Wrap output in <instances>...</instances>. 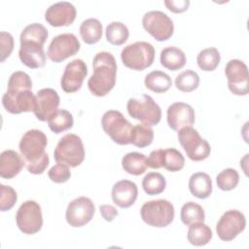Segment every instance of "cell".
Wrapping results in <instances>:
<instances>
[{
    "instance_id": "5",
    "label": "cell",
    "mask_w": 249,
    "mask_h": 249,
    "mask_svg": "<svg viewBox=\"0 0 249 249\" xmlns=\"http://www.w3.org/2000/svg\"><path fill=\"white\" fill-rule=\"evenodd\" d=\"M101 125L104 132L119 145L130 144L132 124L124 116L117 110L106 111L101 118Z\"/></svg>"
},
{
    "instance_id": "9",
    "label": "cell",
    "mask_w": 249,
    "mask_h": 249,
    "mask_svg": "<svg viewBox=\"0 0 249 249\" xmlns=\"http://www.w3.org/2000/svg\"><path fill=\"white\" fill-rule=\"evenodd\" d=\"M16 223L20 231L25 234L38 232L43 226L42 210L39 203L35 200L24 201L17 211Z\"/></svg>"
},
{
    "instance_id": "13",
    "label": "cell",
    "mask_w": 249,
    "mask_h": 249,
    "mask_svg": "<svg viewBox=\"0 0 249 249\" xmlns=\"http://www.w3.org/2000/svg\"><path fill=\"white\" fill-rule=\"evenodd\" d=\"M94 212L95 207L91 199L87 196H79L69 202L65 218L71 227L80 228L92 219Z\"/></svg>"
},
{
    "instance_id": "11",
    "label": "cell",
    "mask_w": 249,
    "mask_h": 249,
    "mask_svg": "<svg viewBox=\"0 0 249 249\" xmlns=\"http://www.w3.org/2000/svg\"><path fill=\"white\" fill-rule=\"evenodd\" d=\"M80 47V42L73 33H62L53 38L47 55L52 61L58 63L76 54Z\"/></svg>"
},
{
    "instance_id": "28",
    "label": "cell",
    "mask_w": 249,
    "mask_h": 249,
    "mask_svg": "<svg viewBox=\"0 0 249 249\" xmlns=\"http://www.w3.org/2000/svg\"><path fill=\"white\" fill-rule=\"evenodd\" d=\"M211 229L203 222H197L189 226L187 238L188 241L195 246L206 245L212 238Z\"/></svg>"
},
{
    "instance_id": "2",
    "label": "cell",
    "mask_w": 249,
    "mask_h": 249,
    "mask_svg": "<svg viewBox=\"0 0 249 249\" xmlns=\"http://www.w3.org/2000/svg\"><path fill=\"white\" fill-rule=\"evenodd\" d=\"M92 68L93 73L88 81L89 89L95 96H105L116 85V59L108 52H99L93 57Z\"/></svg>"
},
{
    "instance_id": "40",
    "label": "cell",
    "mask_w": 249,
    "mask_h": 249,
    "mask_svg": "<svg viewBox=\"0 0 249 249\" xmlns=\"http://www.w3.org/2000/svg\"><path fill=\"white\" fill-rule=\"evenodd\" d=\"M0 210L3 212L8 211L14 207L18 200L17 192L12 187L3 184L0 185Z\"/></svg>"
},
{
    "instance_id": "41",
    "label": "cell",
    "mask_w": 249,
    "mask_h": 249,
    "mask_svg": "<svg viewBox=\"0 0 249 249\" xmlns=\"http://www.w3.org/2000/svg\"><path fill=\"white\" fill-rule=\"evenodd\" d=\"M48 176L51 181L54 183H64L68 181L71 177V172L69 166L63 163H56L48 172Z\"/></svg>"
},
{
    "instance_id": "20",
    "label": "cell",
    "mask_w": 249,
    "mask_h": 249,
    "mask_svg": "<svg viewBox=\"0 0 249 249\" xmlns=\"http://www.w3.org/2000/svg\"><path fill=\"white\" fill-rule=\"evenodd\" d=\"M18 56L21 62L31 69L41 68L46 63L43 45L36 42H20Z\"/></svg>"
},
{
    "instance_id": "30",
    "label": "cell",
    "mask_w": 249,
    "mask_h": 249,
    "mask_svg": "<svg viewBox=\"0 0 249 249\" xmlns=\"http://www.w3.org/2000/svg\"><path fill=\"white\" fill-rule=\"evenodd\" d=\"M74 120L72 114L64 109H58L48 120L50 129L58 134L73 126Z\"/></svg>"
},
{
    "instance_id": "39",
    "label": "cell",
    "mask_w": 249,
    "mask_h": 249,
    "mask_svg": "<svg viewBox=\"0 0 249 249\" xmlns=\"http://www.w3.org/2000/svg\"><path fill=\"white\" fill-rule=\"evenodd\" d=\"M32 81L28 74L23 71L14 72L8 81V89L11 90H23L31 89Z\"/></svg>"
},
{
    "instance_id": "33",
    "label": "cell",
    "mask_w": 249,
    "mask_h": 249,
    "mask_svg": "<svg viewBox=\"0 0 249 249\" xmlns=\"http://www.w3.org/2000/svg\"><path fill=\"white\" fill-rule=\"evenodd\" d=\"M48 38V30L41 23H30L26 25L20 33V42H36L44 46Z\"/></svg>"
},
{
    "instance_id": "22",
    "label": "cell",
    "mask_w": 249,
    "mask_h": 249,
    "mask_svg": "<svg viewBox=\"0 0 249 249\" xmlns=\"http://www.w3.org/2000/svg\"><path fill=\"white\" fill-rule=\"evenodd\" d=\"M24 160L14 150H5L0 155V176L4 179L16 177L22 169Z\"/></svg>"
},
{
    "instance_id": "18",
    "label": "cell",
    "mask_w": 249,
    "mask_h": 249,
    "mask_svg": "<svg viewBox=\"0 0 249 249\" xmlns=\"http://www.w3.org/2000/svg\"><path fill=\"white\" fill-rule=\"evenodd\" d=\"M59 95L53 89H42L36 93L35 117L41 122H48L49 118L58 110Z\"/></svg>"
},
{
    "instance_id": "43",
    "label": "cell",
    "mask_w": 249,
    "mask_h": 249,
    "mask_svg": "<svg viewBox=\"0 0 249 249\" xmlns=\"http://www.w3.org/2000/svg\"><path fill=\"white\" fill-rule=\"evenodd\" d=\"M164 5L172 13H183L188 10L190 5L189 0H165Z\"/></svg>"
},
{
    "instance_id": "15",
    "label": "cell",
    "mask_w": 249,
    "mask_h": 249,
    "mask_svg": "<svg viewBox=\"0 0 249 249\" xmlns=\"http://www.w3.org/2000/svg\"><path fill=\"white\" fill-rule=\"evenodd\" d=\"M229 89L235 95L248 93V68L239 59H231L225 67Z\"/></svg>"
},
{
    "instance_id": "24",
    "label": "cell",
    "mask_w": 249,
    "mask_h": 249,
    "mask_svg": "<svg viewBox=\"0 0 249 249\" xmlns=\"http://www.w3.org/2000/svg\"><path fill=\"white\" fill-rule=\"evenodd\" d=\"M160 64L170 71H176L183 68L186 64V55L184 52L176 47H166L160 52Z\"/></svg>"
},
{
    "instance_id": "34",
    "label": "cell",
    "mask_w": 249,
    "mask_h": 249,
    "mask_svg": "<svg viewBox=\"0 0 249 249\" xmlns=\"http://www.w3.org/2000/svg\"><path fill=\"white\" fill-rule=\"evenodd\" d=\"M166 187L164 176L159 172H149L142 180V188L149 196L161 194Z\"/></svg>"
},
{
    "instance_id": "21",
    "label": "cell",
    "mask_w": 249,
    "mask_h": 249,
    "mask_svg": "<svg viewBox=\"0 0 249 249\" xmlns=\"http://www.w3.org/2000/svg\"><path fill=\"white\" fill-rule=\"evenodd\" d=\"M111 196L116 205L121 208H128L135 202L138 196V189L134 182L121 180L114 184Z\"/></svg>"
},
{
    "instance_id": "26",
    "label": "cell",
    "mask_w": 249,
    "mask_h": 249,
    "mask_svg": "<svg viewBox=\"0 0 249 249\" xmlns=\"http://www.w3.org/2000/svg\"><path fill=\"white\" fill-rule=\"evenodd\" d=\"M144 84L148 89L156 93H163L172 86V80L166 73L160 70H154L146 75Z\"/></svg>"
},
{
    "instance_id": "10",
    "label": "cell",
    "mask_w": 249,
    "mask_h": 249,
    "mask_svg": "<svg viewBox=\"0 0 249 249\" xmlns=\"http://www.w3.org/2000/svg\"><path fill=\"white\" fill-rule=\"evenodd\" d=\"M144 29L157 41L168 40L174 31L172 19L161 11H149L142 18Z\"/></svg>"
},
{
    "instance_id": "6",
    "label": "cell",
    "mask_w": 249,
    "mask_h": 249,
    "mask_svg": "<svg viewBox=\"0 0 249 249\" xmlns=\"http://www.w3.org/2000/svg\"><path fill=\"white\" fill-rule=\"evenodd\" d=\"M140 215L147 225L155 228H164L172 223L175 211L170 201L155 199L147 201L142 205Z\"/></svg>"
},
{
    "instance_id": "35",
    "label": "cell",
    "mask_w": 249,
    "mask_h": 249,
    "mask_svg": "<svg viewBox=\"0 0 249 249\" xmlns=\"http://www.w3.org/2000/svg\"><path fill=\"white\" fill-rule=\"evenodd\" d=\"M221 60V55L216 48H207L200 51L196 56L198 67L203 71L215 70Z\"/></svg>"
},
{
    "instance_id": "14",
    "label": "cell",
    "mask_w": 249,
    "mask_h": 249,
    "mask_svg": "<svg viewBox=\"0 0 249 249\" xmlns=\"http://www.w3.org/2000/svg\"><path fill=\"white\" fill-rule=\"evenodd\" d=\"M2 104L6 111L11 114L34 112L36 108V95L31 89H7L2 96Z\"/></svg>"
},
{
    "instance_id": "7",
    "label": "cell",
    "mask_w": 249,
    "mask_h": 249,
    "mask_svg": "<svg viewBox=\"0 0 249 249\" xmlns=\"http://www.w3.org/2000/svg\"><path fill=\"white\" fill-rule=\"evenodd\" d=\"M126 110L130 117L147 125H157L161 119V109L153 97L143 94L141 98H129Z\"/></svg>"
},
{
    "instance_id": "16",
    "label": "cell",
    "mask_w": 249,
    "mask_h": 249,
    "mask_svg": "<svg viewBox=\"0 0 249 249\" xmlns=\"http://www.w3.org/2000/svg\"><path fill=\"white\" fill-rule=\"evenodd\" d=\"M87 75L88 67L84 60L76 58L70 61L66 64L60 80L61 89L67 93L78 91Z\"/></svg>"
},
{
    "instance_id": "31",
    "label": "cell",
    "mask_w": 249,
    "mask_h": 249,
    "mask_svg": "<svg viewBox=\"0 0 249 249\" xmlns=\"http://www.w3.org/2000/svg\"><path fill=\"white\" fill-rule=\"evenodd\" d=\"M107 41L114 46H121L126 42L129 31L126 25L121 21H112L106 26L105 30Z\"/></svg>"
},
{
    "instance_id": "37",
    "label": "cell",
    "mask_w": 249,
    "mask_h": 249,
    "mask_svg": "<svg viewBox=\"0 0 249 249\" xmlns=\"http://www.w3.org/2000/svg\"><path fill=\"white\" fill-rule=\"evenodd\" d=\"M199 85V76L194 70H185L175 78L176 88L183 92H191L197 89Z\"/></svg>"
},
{
    "instance_id": "27",
    "label": "cell",
    "mask_w": 249,
    "mask_h": 249,
    "mask_svg": "<svg viewBox=\"0 0 249 249\" xmlns=\"http://www.w3.org/2000/svg\"><path fill=\"white\" fill-rule=\"evenodd\" d=\"M80 35L86 44L97 43L102 37V24L94 18L85 19L80 25Z\"/></svg>"
},
{
    "instance_id": "19",
    "label": "cell",
    "mask_w": 249,
    "mask_h": 249,
    "mask_svg": "<svg viewBox=\"0 0 249 249\" xmlns=\"http://www.w3.org/2000/svg\"><path fill=\"white\" fill-rule=\"evenodd\" d=\"M195 110L190 104L174 102L168 106L166 120L168 126L173 130H179L185 126H192L195 123Z\"/></svg>"
},
{
    "instance_id": "32",
    "label": "cell",
    "mask_w": 249,
    "mask_h": 249,
    "mask_svg": "<svg viewBox=\"0 0 249 249\" xmlns=\"http://www.w3.org/2000/svg\"><path fill=\"white\" fill-rule=\"evenodd\" d=\"M180 218L184 225L190 226L194 223L204 222L205 213L199 204L194 201H189L182 206L180 211Z\"/></svg>"
},
{
    "instance_id": "42",
    "label": "cell",
    "mask_w": 249,
    "mask_h": 249,
    "mask_svg": "<svg viewBox=\"0 0 249 249\" xmlns=\"http://www.w3.org/2000/svg\"><path fill=\"white\" fill-rule=\"evenodd\" d=\"M0 46H1V58L0 61L3 62L7 57L10 56L14 50V37L11 33L2 31L0 33Z\"/></svg>"
},
{
    "instance_id": "4",
    "label": "cell",
    "mask_w": 249,
    "mask_h": 249,
    "mask_svg": "<svg viewBox=\"0 0 249 249\" xmlns=\"http://www.w3.org/2000/svg\"><path fill=\"white\" fill-rule=\"evenodd\" d=\"M124 66L136 71L150 67L155 59V48L148 42H135L125 46L121 53Z\"/></svg>"
},
{
    "instance_id": "38",
    "label": "cell",
    "mask_w": 249,
    "mask_h": 249,
    "mask_svg": "<svg viewBox=\"0 0 249 249\" xmlns=\"http://www.w3.org/2000/svg\"><path fill=\"white\" fill-rule=\"evenodd\" d=\"M216 182L222 191H231L238 185L239 174L233 168H226L217 175Z\"/></svg>"
},
{
    "instance_id": "17",
    "label": "cell",
    "mask_w": 249,
    "mask_h": 249,
    "mask_svg": "<svg viewBox=\"0 0 249 249\" xmlns=\"http://www.w3.org/2000/svg\"><path fill=\"white\" fill-rule=\"evenodd\" d=\"M77 11L73 4L67 1H60L51 5L46 13V21L54 27L68 26L72 24L76 18Z\"/></svg>"
},
{
    "instance_id": "1",
    "label": "cell",
    "mask_w": 249,
    "mask_h": 249,
    "mask_svg": "<svg viewBox=\"0 0 249 249\" xmlns=\"http://www.w3.org/2000/svg\"><path fill=\"white\" fill-rule=\"evenodd\" d=\"M48 144L46 134L39 129L27 130L21 137L18 148L26 169L32 174H42L49 165V156L45 149Z\"/></svg>"
},
{
    "instance_id": "3",
    "label": "cell",
    "mask_w": 249,
    "mask_h": 249,
    "mask_svg": "<svg viewBox=\"0 0 249 249\" xmlns=\"http://www.w3.org/2000/svg\"><path fill=\"white\" fill-rule=\"evenodd\" d=\"M53 158L56 162L70 167L80 165L85 160V148L82 139L74 133L65 134L59 139L53 152Z\"/></svg>"
},
{
    "instance_id": "23",
    "label": "cell",
    "mask_w": 249,
    "mask_h": 249,
    "mask_svg": "<svg viewBox=\"0 0 249 249\" xmlns=\"http://www.w3.org/2000/svg\"><path fill=\"white\" fill-rule=\"evenodd\" d=\"M189 190L191 194L199 198H207L212 193V180L205 172H196L189 180Z\"/></svg>"
},
{
    "instance_id": "36",
    "label": "cell",
    "mask_w": 249,
    "mask_h": 249,
    "mask_svg": "<svg viewBox=\"0 0 249 249\" xmlns=\"http://www.w3.org/2000/svg\"><path fill=\"white\" fill-rule=\"evenodd\" d=\"M153 139L154 130L150 125L139 124L133 126L130 137V144L138 148H145L152 144Z\"/></svg>"
},
{
    "instance_id": "8",
    "label": "cell",
    "mask_w": 249,
    "mask_h": 249,
    "mask_svg": "<svg viewBox=\"0 0 249 249\" xmlns=\"http://www.w3.org/2000/svg\"><path fill=\"white\" fill-rule=\"evenodd\" d=\"M178 140L186 152L187 157L194 161L203 160L210 155L211 148L209 143L192 126H185L179 129Z\"/></svg>"
},
{
    "instance_id": "12",
    "label": "cell",
    "mask_w": 249,
    "mask_h": 249,
    "mask_svg": "<svg viewBox=\"0 0 249 249\" xmlns=\"http://www.w3.org/2000/svg\"><path fill=\"white\" fill-rule=\"evenodd\" d=\"M246 227V219L243 213L236 209L226 211L216 225V231L223 241H231Z\"/></svg>"
},
{
    "instance_id": "44",
    "label": "cell",
    "mask_w": 249,
    "mask_h": 249,
    "mask_svg": "<svg viewBox=\"0 0 249 249\" xmlns=\"http://www.w3.org/2000/svg\"><path fill=\"white\" fill-rule=\"evenodd\" d=\"M99 211L101 216L106 220L107 222H112L116 216L118 215V210L115 206L110 204H102L99 206Z\"/></svg>"
},
{
    "instance_id": "29",
    "label": "cell",
    "mask_w": 249,
    "mask_h": 249,
    "mask_svg": "<svg viewBox=\"0 0 249 249\" xmlns=\"http://www.w3.org/2000/svg\"><path fill=\"white\" fill-rule=\"evenodd\" d=\"M160 165L170 172H176L184 167L185 158L175 148L160 149Z\"/></svg>"
},
{
    "instance_id": "25",
    "label": "cell",
    "mask_w": 249,
    "mask_h": 249,
    "mask_svg": "<svg viewBox=\"0 0 249 249\" xmlns=\"http://www.w3.org/2000/svg\"><path fill=\"white\" fill-rule=\"evenodd\" d=\"M122 166L128 174L135 176L141 175L148 167L147 158L144 154L138 152L127 153L122 159Z\"/></svg>"
}]
</instances>
